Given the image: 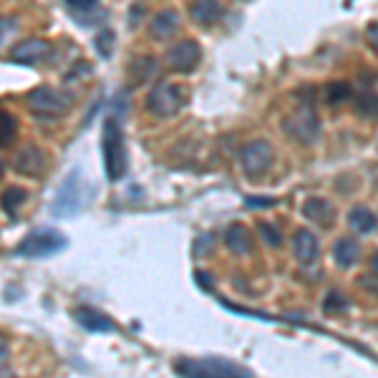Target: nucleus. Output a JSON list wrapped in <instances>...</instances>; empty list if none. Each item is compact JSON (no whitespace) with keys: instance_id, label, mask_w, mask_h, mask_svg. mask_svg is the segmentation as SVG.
Returning a JSON list of instances; mask_svg holds the SVG:
<instances>
[{"instance_id":"nucleus-1","label":"nucleus","mask_w":378,"mask_h":378,"mask_svg":"<svg viewBox=\"0 0 378 378\" xmlns=\"http://www.w3.org/2000/svg\"><path fill=\"white\" fill-rule=\"evenodd\" d=\"M174 371L182 378H255L250 368L224 358H182Z\"/></svg>"},{"instance_id":"nucleus-2","label":"nucleus","mask_w":378,"mask_h":378,"mask_svg":"<svg viewBox=\"0 0 378 378\" xmlns=\"http://www.w3.org/2000/svg\"><path fill=\"white\" fill-rule=\"evenodd\" d=\"M101 154H103V169L111 182H119L126 174V147L124 134H121L119 119H106L101 132Z\"/></svg>"},{"instance_id":"nucleus-3","label":"nucleus","mask_w":378,"mask_h":378,"mask_svg":"<svg viewBox=\"0 0 378 378\" xmlns=\"http://www.w3.org/2000/svg\"><path fill=\"white\" fill-rule=\"evenodd\" d=\"M25 101H28L33 114L63 116L74 106V93L61 91V88H53V86H38V88H33V91H28Z\"/></svg>"},{"instance_id":"nucleus-4","label":"nucleus","mask_w":378,"mask_h":378,"mask_svg":"<svg viewBox=\"0 0 378 378\" xmlns=\"http://www.w3.org/2000/svg\"><path fill=\"white\" fill-rule=\"evenodd\" d=\"M184 101H187V93L182 86H177L172 81H159L147 96V109L159 119H169V116L179 114Z\"/></svg>"},{"instance_id":"nucleus-5","label":"nucleus","mask_w":378,"mask_h":378,"mask_svg":"<svg viewBox=\"0 0 378 378\" xmlns=\"http://www.w3.org/2000/svg\"><path fill=\"white\" fill-rule=\"evenodd\" d=\"M66 245H69V240H66L58 229H38V232H30V235L21 242L18 255H21V258H51V255L61 252Z\"/></svg>"},{"instance_id":"nucleus-6","label":"nucleus","mask_w":378,"mask_h":378,"mask_svg":"<svg viewBox=\"0 0 378 378\" xmlns=\"http://www.w3.org/2000/svg\"><path fill=\"white\" fill-rule=\"evenodd\" d=\"M273 156H275V151H273L270 142H265V139L245 144L240 151L242 172H245L247 177H260V174H265L270 166H273Z\"/></svg>"},{"instance_id":"nucleus-7","label":"nucleus","mask_w":378,"mask_h":378,"mask_svg":"<svg viewBox=\"0 0 378 378\" xmlns=\"http://www.w3.org/2000/svg\"><path fill=\"white\" fill-rule=\"evenodd\" d=\"M81 174L71 172L69 177L63 179L61 189H58L56 200H53L51 205V214L58 219H66V217H74L76 212H79V205H81V184H79Z\"/></svg>"},{"instance_id":"nucleus-8","label":"nucleus","mask_w":378,"mask_h":378,"mask_svg":"<svg viewBox=\"0 0 378 378\" xmlns=\"http://www.w3.org/2000/svg\"><path fill=\"white\" fill-rule=\"evenodd\" d=\"M202 58V48L197 40L187 38L177 46H172L166 51V66L172 71H179V74H189V71L197 69V63Z\"/></svg>"},{"instance_id":"nucleus-9","label":"nucleus","mask_w":378,"mask_h":378,"mask_svg":"<svg viewBox=\"0 0 378 378\" xmlns=\"http://www.w3.org/2000/svg\"><path fill=\"white\" fill-rule=\"evenodd\" d=\"M46 166H48L46 151L40 149V147H35V144H25L23 149L16 154V172L23 174V177H30V179L43 177Z\"/></svg>"},{"instance_id":"nucleus-10","label":"nucleus","mask_w":378,"mask_h":378,"mask_svg":"<svg viewBox=\"0 0 378 378\" xmlns=\"http://www.w3.org/2000/svg\"><path fill=\"white\" fill-rule=\"evenodd\" d=\"M51 53V43L43 38H28L23 43H18L11 51V58L16 63H25V66H33V63H40L43 58Z\"/></svg>"},{"instance_id":"nucleus-11","label":"nucleus","mask_w":378,"mask_h":378,"mask_svg":"<svg viewBox=\"0 0 378 378\" xmlns=\"http://www.w3.org/2000/svg\"><path fill=\"white\" fill-rule=\"evenodd\" d=\"M74 321L79 323L81 328H86L91 333H114L116 323L111 321L109 315L98 313L96 308H88V305H81V308L74 310Z\"/></svg>"},{"instance_id":"nucleus-12","label":"nucleus","mask_w":378,"mask_h":378,"mask_svg":"<svg viewBox=\"0 0 378 378\" xmlns=\"http://www.w3.org/2000/svg\"><path fill=\"white\" fill-rule=\"evenodd\" d=\"M292 134L300 139V142L310 144L318 134H321V119L315 116V111L310 106H303L295 116V124H292Z\"/></svg>"},{"instance_id":"nucleus-13","label":"nucleus","mask_w":378,"mask_h":378,"mask_svg":"<svg viewBox=\"0 0 378 378\" xmlns=\"http://www.w3.org/2000/svg\"><path fill=\"white\" fill-rule=\"evenodd\" d=\"M292 252L300 263H313L321 255V245H318V237L310 232V229H298L295 237H292Z\"/></svg>"},{"instance_id":"nucleus-14","label":"nucleus","mask_w":378,"mask_h":378,"mask_svg":"<svg viewBox=\"0 0 378 378\" xmlns=\"http://www.w3.org/2000/svg\"><path fill=\"white\" fill-rule=\"evenodd\" d=\"M224 245H227L229 252H235V255H247V252H252V235L250 229L245 227V224H232V227L224 232Z\"/></svg>"},{"instance_id":"nucleus-15","label":"nucleus","mask_w":378,"mask_h":378,"mask_svg":"<svg viewBox=\"0 0 378 378\" xmlns=\"http://www.w3.org/2000/svg\"><path fill=\"white\" fill-rule=\"evenodd\" d=\"M151 35L154 38H169V35L174 33V30L179 28V13L177 11H159L154 18H151Z\"/></svg>"},{"instance_id":"nucleus-16","label":"nucleus","mask_w":378,"mask_h":378,"mask_svg":"<svg viewBox=\"0 0 378 378\" xmlns=\"http://www.w3.org/2000/svg\"><path fill=\"white\" fill-rule=\"evenodd\" d=\"M303 214L308 219H313V222L326 224V222H331V217H333V205L328 200H321V197H310L303 205Z\"/></svg>"},{"instance_id":"nucleus-17","label":"nucleus","mask_w":378,"mask_h":378,"mask_svg":"<svg viewBox=\"0 0 378 378\" xmlns=\"http://www.w3.org/2000/svg\"><path fill=\"white\" fill-rule=\"evenodd\" d=\"M348 224L355 229V232H361V235H368L373 229L378 227V217L368 210V207H353L348 212Z\"/></svg>"},{"instance_id":"nucleus-18","label":"nucleus","mask_w":378,"mask_h":378,"mask_svg":"<svg viewBox=\"0 0 378 378\" xmlns=\"http://www.w3.org/2000/svg\"><path fill=\"white\" fill-rule=\"evenodd\" d=\"M25 200H28V189L8 187V189H3V195H0V210H3L8 217H16L21 205H25Z\"/></svg>"},{"instance_id":"nucleus-19","label":"nucleus","mask_w":378,"mask_h":378,"mask_svg":"<svg viewBox=\"0 0 378 378\" xmlns=\"http://www.w3.org/2000/svg\"><path fill=\"white\" fill-rule=\"evenodd\" d=\"M358 255H361V247H358L355 240H350V237H343V240H338L333 245V258H336V263L340 268H350L358 260Z\"/></svg>"},{"instance_id":"nucleus-20","label":"nucleus","mask_w":378,"mask_h":378,"mask_svg":"<svg viewBox=\"0 0 378 378\" xmlns=\"http://www.w3.org/2000/svg\"><path fill=\"white\" fill-rule=\"evenodd\" d=\"M189 13H192V18H195L197 23L212 25L214 21L222 16V6H219V3H212V0H202V3H192Z\"/></svg>"},{"instance_id":"nucleus-21","label":"nucleus","mask_w":378,"mask_h":378,"mask_svg":"<svg viewBox=\"0 0 378 378\" xmlns=\"http://www.w3.org/2000/svg\"><path fill=\"white\" fill-rule=\"evenodd\" d=\"M18 134V119L0 106V147H8V144L16 139Z\"/></svg>"},{"instance_id":"nucleus-22","label":"nucleus","mask_w":378,"mask_h":378,"mask_svg":"<svg viewBox=\"0 0 378 378\" xmlns=\"http://www.w3.org/2000/svg\"><path fill=\"white\" fill-rule=\"evenodd\" d=\"M18 30H21V21L16 16H0V51L16 38Z\"/></svg>"},{"instance_id":"nucleus-23","label":"nucleus","mask_w":378,"mask_h":378,"mask_svg":"<svg viewBox=\"0 0 378 378\" xmlns=\"http://www.w3.org/2000/svg\"><path fill=\"white\" fill-rule=\"evenodd\" d=\"M348 96H350V86L345 81H333V84H328V101L331 103H340Z\"/></svg>"},{"instance_id":"nucleus-24","label":"nucleus","mask_w":378,"mask_h":378,"mask_svg":"<svg viewBox=\"0 0 378 378\" xmlns=\"http://www.w3.org/2000/svg\"><path fill=\"white\" fill-rule=\"evenodd\" d=\"M260 235H263V240L268 247H280L282 245V235L270 222H260Z\"/></svg>"},{"instance_id":"nucleus-25","label":"nucleus","mask_w":378,"mask_h":378,"mask_svg":"<svg viewBox=\"0 0 378 378\" xmlns=\"http://www.w3.org/2000/svg\"><path fill=\"white\" fill-rule=\"evenodd\" d=\"M358 111H361V114H378V96L376 93H366V96L358 101Z\"/></svg>"},{"instance_id":"nucleus-26","label":"nucleus","mask_w":378,"mask_h":378,"mask_svg":"<svg viewBox=\"0 0 378 378\" xmlns=\"http://www.w3.org/2000/svg\"><path fill=\"white\" fill-rule=\"evenodd\" d=\"M245 205L250 207V210H265V207L277 205V200L275 197H247Z\"/></svg>"},{"instance_id":"nucleus-27","label":"nucleus","mask_w":378,"mask_h":378,"mask_svg":"<svg viewBox=\"0 0 378 378\" xmlns=\"http://www.w3.org/2000/svg\"><path fill=\"white\" fill-rule=\"evenodd\" d=\"M345 308V300L340 298L338 292H331V295H328L326 298V313H338V310H343Z\"/></svg>"},{"instance_id":"nucleus-28","label":"nucleus","mask_w":378,"mask_h":378,"mask_svg":"<svg viewBox=\"0 0 378 378\" xmlns=\"http://www.w3.org/2000/svg\"><path fill=\"white\" fill-rule=\"evenodd\" d=\"M111 40H114V33H111V30H103L96 38V48L101 51V56H109L111 53Z\"/></svg>"},{"instance_id":"nucleus-29","label":"nucleus","mask_w":378,"mask_h":378,"mask_svg":"<svg viewBox=\"0 0 378 378\" xmlns=\"http://www.w3.org/2000/svg\"><path fill=\"white\" fill-rule=\"evenodd\" d=\"M69 8L76 13H88L96 11V0H69Z\"/></svg>"},{"instance_id":"nucleus-30","label":"nucleus","mask_w":378,"mask_h":378,"mask_svg":"<svg viewBox=\"0 0 378 378\" xmlns=\"http://www.w3.org/2000/svg\"><path fill=\"white\" fill-rule=\"evenodd\" d=\"M210 242H214V235H202L200 240H197V245H195V255H207V252L212 250V245Z\"/></svg>"},{"instance_id":"nucleus-31","label":"nucleus","mask_w":378,"mask_h":378,"mask_svg":"<svg viewBox=\"0 0 378 378\" xmlns=\"http://www.w3.org/2000/svg\"><path fill=\"white\" fill-rule=\"evenodd\" d=\"M366 38H368V43H371V48H373V51L378 53V23H371V25H368Z\"/></svg>"},{"instance_id":"nucleus-32","label":"nucleus","mask_w":378,"mask_h":378,"mask_svg":"<svg viewBox=\"0 0 378 378\" xmlns=\"http://www.w3.org/2000/svg\"><path fill=\"white\" fill-rule=\"evenodd\" d=\"M8 353H11V350H8V340H6V336L0 333V368L8 366Z\"/></svg>"},{"instance_id":"nucleus-33","label":"nucleus","mask_w":378,"mask_h":378,"mask_svg":"<svg viewBox=\"0 0 378 378\" xmlns=\"http://www.w3.org/2000/svg\"><path fill=\"white\" fill-rule=\"evenodd\" d=\"M195 280L202 282V287H205V290H210V287H212V277L207 275V273H195Z\"/></svg>"},{"instance_id":"nucleus-34","label":"nucleus","mask_w":378,"mask_h":378,"mask_svg":"<svg viewBox=\"0 0 378 378\" xmlns=\"http://www.w3.org/2000/svg\"><path fill=\"white\" fill-rule=\"evenodd\" d=\"M0 378H16V373L6 366V368H0Z\"/></svg>"},{"instance_id":"nucleus-35","label":"nucleus","mask_w":378,"mask_h":378,"mask_svg":"<svg viewBox=\"0 0 378 378\" xmlns=\"http://www.w3.org/2000/svg\"><path fill=\"white\" fill-rule=\"evenodd\" d=\"M371 270L378 275V252H373V258H371Z\"/></svg>"},{"instance_id":"nucleus-36","label":"nucleus","mask_w":378,"mask_h":378,"mask_svg":"<svg viewBox=\"0 0 378 378\" xmlns=\"http://www.w3.org/2000/svg\"><path fill=\"white\" fill-rule=\"evenodd\" d=\"M3 172H6V164H3V161H0V177H3Z\"/></svg>"}]
</instances>
